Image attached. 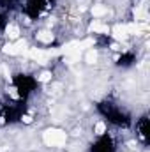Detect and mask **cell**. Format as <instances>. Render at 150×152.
<instances>
[{"mask_svg":"<svg viewBox=\"0 0 150 152\" xmlns=\"http://www.w3.org/2000/svg\"><path fill=\"white\" fill-rule=\"evenodd\" d=\"M21 122H23V124H32V122H34V117H32L30 113L21 115Z\"/></svg>","mask_w":150,"mask_h":152,"instance_id":"8fae6325","label":"cell"},{"mask_svg":"<svg viewBox=\"0 0 150 152\" xmlns=\"http://www.w3.org/2000/svg\"><path fill=\"white\" fill-rule=\"evenodd\" d=\"M51 80H53V73H51V71H44V73H41V75L37 76L39 83H50Z\"/></svg>","mask_w":150,"mask_h":152,"instance_id":"9c48e42d","label":"cell"},{"mask_svg":"<svg viewBox=\"0 0 150 152\" xmlns=\"http://www.w3.org/2000/svg\"><path fill=\"white\" fill-rule=\"evenodd\" d=\"M85 62H87L88 66H95V64L99 62V51H97L95 48H88L87 53H85Z\"/></svg>","mask_w":150,"mask_h":152,"instance_id":"52a82bcc","label":"cell"},{"mask_svg":"<svg viewBox=\"0 0 150 152\" xmlns=\"http://www.w3.org/2000/svg\"><path fill=\"white\" fill-rule=\"evenodd\" d=\"M110 25L108 23H103L101 20H92L90 25H88V34H99V36H108L110 34Z\"/></svg>","mask_w":150,"mask_h":152,"instance_id":"7a4b0ae2","label":"cell"},{"mask_svg":"<svg viewBox=\"0 0 150 152\" xmlns=\"http://www.w3.org/2000/svg\"><path fill=\"white\" fill-rule=\"evenodd\" d=\"M36 41H39L41 44H51L55 41V34L50 28H42V30L36 32Z\"/></svg>","mask_w":150,"mask_h":152,"instance_id":"5b68a950","label":"cell"},{"mask_svg":"<svg viewBox=\"0 0 150 152\" xmlns=\"http://www.w3.org/2000/svg\"><path fill=\"white\" fill-rule=\"evenodd\" d=\"M42 142L46 147H64L67 143V133L64 129H58V127H50L42 133Z\"/></svg>","mask_w":150,"mask_h":152,"instance_id":"6da1fadb","label":"cell"},{"mask_svg":"<svg viewBox=\"0 0 150 152\" xmlns=\"http://www.w3.org/2000/svg\"><path fill=\"white\" fill-rule=\"evenodd\" d=\"M106 129H108V126H106V122H103V120H99L95 126H94V134L95 136H103L104 133H106Z\"/></svg>","mask_w":150,"mask_h":152,"instance_id":"ba28073f","label":"cell"},{"mask_svg":"<svg viewBox=\"0 0 150 152\" xmlns=\"http://www.w3.org/2000/svg\"><path fill=\"white\" fill-rule=\"evenodd\" d=\"M90 14L94 16V20H99V18H104V16H108V14H111V12H110V9H108L106 5L95 4V5L90 7Z\"/></svg>","mask_w":150,"mask_h":152,"instance_id":"8992f818","label":"cell"},{"mask_svg":"<svg viewBox=\"0 0 150 152\" xmlns=\"http://www.w3.org/2000/svg\"><path fill=\"white\" fill-rule=\"evenodd\" d=\"M4 36L9 39V41H16V39H20V36H21V28H20V25L14 23V21H9V23L5 25V28H4Z\"/></svg>","mask_w":150,"mask_h":152,"instance_id":"277c9868","label":"cell"},{"mask_svg":"<svg viewBox=\"0 0 150 152\" xmlns=\"http://www.w3.org/2000/svg\"><path fill=\"white\" fill-rule=\"evenodd\" d=\"M110 34L113 36L115 39V42H125L127 39L131 37L129 34H127V28H125V23H118V25H115L110 28Z\"/></svg>","mask_w":150,"mask_h":152,"instance_id":"3957f363","label":"cell"},{"mask_svg":"<svg viewBox=\"0 0 150 152\" xmlns=\"http://www.w3.org/2000/svg\"><path fill=\"white\" fill-rule=\"evenodd\" d=\"M7 94L12 97V99H20L21 96H20V92H18V88L14 87V85H11V87H7Z\"/></svg>","mask_w":150,"mask_h":152,"instance_id":"30bf717a","label":"cell"}]
</instances>
